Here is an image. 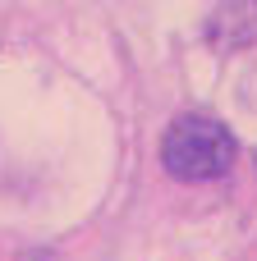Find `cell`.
Listing matches in <instances>:
<instances>
[{"label": "cell", "instance_id": "obj_1", "mask_svg": "<svg viewBox=\"0 0 257 261\" xmlns=\"http://www.w3.org/2000/svg\"><path fill=\"white\" fill-rule=\"evenodd\" d=\"M239 138L207 110H179L161 133V170L175 184H216L235 170Z\"/></svg>", "mask_w": 257, "mask_h": 261}]
</instances>
